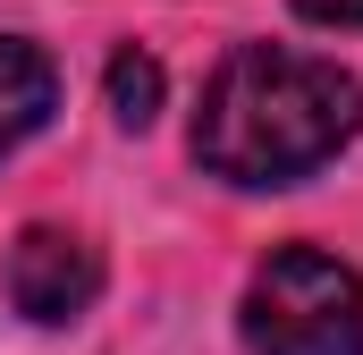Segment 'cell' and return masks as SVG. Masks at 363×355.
<instances>
[{
	"label": "cell",
	"mask_w": 363,
	"mask_h": 355,
	"mask_svg": "<svg viewBox=\"0 0 363 355\" xmlns=\"http://www.w3.org/2000/svg\"><path fill=\"white\" fill-rule=\"evenodd\" d=\"M363 136V77L287 51V43H237L194 110V161L228 186H296L330 170Z\"/></svg>",
	"instance_id": "obj_1"
},
{
	"label": "cell",
	"mask_w": 363,
	"mask_h": 355,
	"mask_svg": "<svg viewBox=\"0 0 363 355\" xmlns=\"http://www.w3.org/2000/svg\"><path fill=\"white\" fill-rule=\"evenodd\" d=\"M237 322L254 355H363V279L321 246H279L245 279Z\"/></svg>",
	"instance_id": "obj_2"
},
{
	"label": "cell",
	"mask_w": 363,
	"mask_h": 355,
	"mask_svg": "<svg viewBox=\"0 0 363 355\" xmlns=\"http://www.w3.org/2000/svg\"><path fill=\"white\" fill-rule=\"evenodd\" d=\"M9 305L26 313V322H43V330H60V322H77L93 296H101V254H93L77 229H51V220H34V229H17V246H9Z\"/></svg>",
	"instance_id": "obj_3"
},
{
	"label": "cell",
	"mask_w": 363,
	"mask_h": 355,
	"mask_svg": "<svg viewBox=\"0 0 363 355\" xmlns=\"http://www.w3.org/2000/svg\"><path fill=\"white\" fill-rule=\"evenodd\" d=\"M51 110H60V68H51L34 43L0 34V161H9L26 136H43Z\"/></svg>",
	"instance_id": "obj_4"
},
{
	"label": "cell",
	"mask_w": 363,
	"mask_h": 355,
	"mask_svg": "<svg viewBox=\"0 0 363 355\" xmlns=\"http://www.w3.org/2000/svg\"><path fill=\"white\" fill-rule=\"evenodd\" d=\"M152 110H161V60L118 51L110 60V119L118 127H152Z\"/></svg>",
	"instance_id": "obj_5"
},
{
	"label": "cell",
	"mask_w": 363,
	"mask_h": 355,
	"mask_svg": "<svg viewBox=\"0 0 363 355\" xmlns=\"http://www.w3.org/2000/svg\"><path fill=\"white\" fill-rule=\"evenodd\" d=\"M313 26H363V0H296Z\"/></svg>",
	"instance_id": "obj_6"
}]
</instances>
